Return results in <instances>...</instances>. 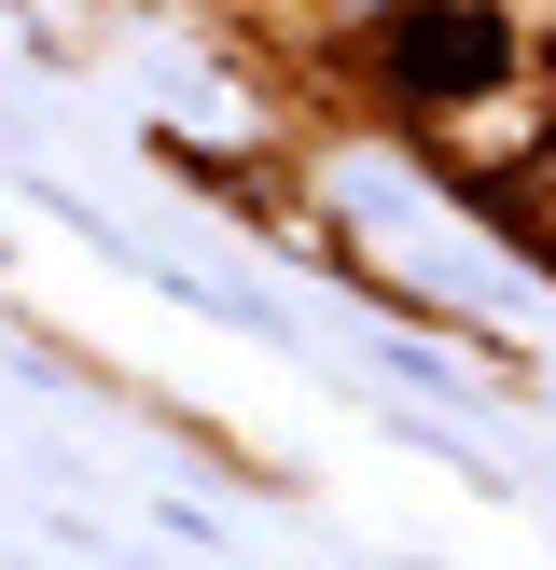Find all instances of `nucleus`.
I'll use <instances>...</instances> for the list:
<instances>
[{"instance_id":"nucleus-1","label":"nucleus","mask_w":556,"mask_h":570,"mask_svg":"<svg viewBox=\"0 0 556 570\" xmlns=\"http://www.w3.org/2000/svg\"><path fill=\"white\" fill-rule=\"evenodd\" d=\"M500 70H515V28H500L487 0H417V14H389V83H404V98H487Z\"/></svg>"}]
</instances>
